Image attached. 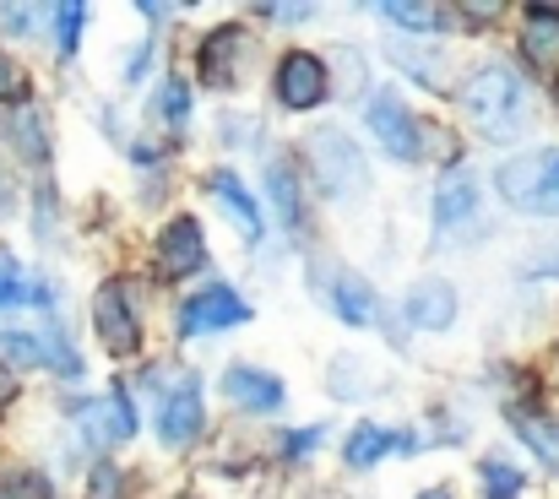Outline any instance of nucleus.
<instances>
[{
  "instance_id": "39448f33",
  "label": "nucleus",
  "mask_w": 559,
  "mask_h": 499,
  "mask_svg": "<svg viewBox=\"0 0 559 499\" xmlns=\"http://www.w3.org/2000/svg\"><path fill=\"white\" fill-rule=\"evenodd\" d=\"M93 326H98V342L115 353V358H131L136 353V310H131V299H126V283H104L98 288V299H93Z\"/></svg>"
},
{
  "instance_id": "4468645a",
  "label": "nucleus",
  "mask_w": 559,
  "mask_h": 499,
  "mask_svg": "<svg viewBox=\"0 0 559 499\" xmlns=\"http://www.w3.org/2000/svg\"><path fill=\"white\" fill-rule=\"evenodd\" d=\"M266 201L277 206V217H283V228L299 239L305 234V206H299V174L288 158H277V164L266 168Z\"/></svg>"
},
{
  "instance_id": "ddd939ff",
  "label": "nucleus",
  "mask_w": 559,
  "mask_h": 499,
  "mask_svg": "<svg viewBox=\"0 0 559 499\" xmlns=\"http://www.w3.org/2000/svg\"><path fill=\"white\" fill-rule=\"evenodd\" d=\"M223 396L234 407H250V413H266V407H283V385L261 369H228L223 375Z\"/></svg>"
},
{
  "instance_id": "cd10ccee",
  "label": "nucleus",
  "mask_w": 559,
  "mask_h": 499,
  "mask_svg": "<svg viewBox=\"0 0 559 499\" xmlns=\"http://www.w3.org/2000/svg\"><path fill=\"white\" fill-rule=\"evenodd\" d=\"M0 499H44V495H38L33 478H22V473H0Z\"/></svg>"
},
{
  "instance_id": "393cba45",
  "label": "nucleus",
  "mask_w": 559,
  "mask_h": 499,
  "mask_svg": "<svg viewBox=\"0 0 559 499\" xmlns=\"http://www.w3.org/2000/svg\"><path fill=\"white\" fill-rule=\"evenodd\" d=\"M55 22H60V27H55V33H60V49H76L82 22H87V5H76V0H71V5H60V11H55Z\"/></svg>"
},
{
  "instance_id": "4be33fe9",
  "label": "nucleus",
  "mask_w": 559,
  "mask_h": 499,
  "mask_svg": "<svg viewBox=\"0 0 559 499\" xmlns=\"http://www.w3.org/2000/svg\"><path fill=\"white\" fill-rule=\"evenodd\" d=\"M511 429H516V435H522V440H527V445H533V451L559 473V424L538 418V413H511Z\"/></svg>"
},
{
  "instance_id": "f3484780",
  "label": "nucleus",
  "mask_w": 559,
  "mask_h": 499,
  "mask_svg": "<svg viewBox=\"0 0 559 499\" xmlns=\"http://www.w3.org/2000/svg\"><path fill=\"white\" fill-rule=\"evenodd\" d=\"M326 299H332V310H337L348 326H365V321H374V288L365 283V277H354V272H332Z\"/></svg>"
},
{
  "instance_id": "c756f323",
  "label": "nucleus",
  "mask_w": 559,
  "mask_h": 499,
  "mask_svg": "<svg viewBox=\"0 0 559 499\" xmlns=\"http://www.w3.org/2000/svg\"><path fill=\"white\" fill-rule=\"evenodd\" d=\"M266 16H277V22H305L310 5H266Z\"/></svg>"
},
{
  "instance_id": "f8f14e48",
  "label": "nucleus",
  "mask_w": 559,
  "mask_h": 499,
  "mask_svg": "<svg viewBox=\"0 0 559 499\" xmlns=\"http://www.w3.org/2000/svg\"><path fill=\"white\" fill-rule=\"evenodd\" d=\"M407 321H413L418 332H445V326L456 321V294H451V283H418V288L407 294Z\"/></svg>"
},
{
  "instance_id": "b1692460",
  "label": "nucleus",
  "mask_w": 559,
  "mask_h": 499,
  "mask_svg": "<svg viewBox=\"0 0 559 499\" xmlns=\"http://www.w3.org/2000/svg\"><path fill=\"white\" fill-rule=\"evenodd\" d=\"M478 478H484L489 499H516L522 489H527V478H522L516 467H506V462H484V467H478Z\"/></svg>"
},
{
  "instance_id": "7ed1b4c3",
  "label": "nucleus",
  "mask_w": 559,
  "mask_h": 499,
  "mask_svg": "<svg viewBox=\"0 0 559 499\" xmlns=\"http://www.w3.org/2000/svg\"><path fill=\"white\" fill-rule=\"evenodd\" d=\"M310 174H316V185H321L332 201H354V195L370 190L365 153L354 147V136H343V131H332V126H321V131L310 136Z\"/></svg>"
},
{
  "instance_id": "9d476101",
  "label": "nucleus",
  "mask_w": 559,
  "mask_h": 499,
  "mask_svg": "<svg viewBox=\"0 0 559 499\" xmlns=\"http://www.w3.org/2000/svg\"><path fill=\"white\" fill-rule=\"evenodd\" d=\"M158 435H164V445H190V440L201 435V380H195V375H186V380L164 396Z\"/></svg>"
},
{
  "instance_id": "423d86ee",
  "label": "nucleus",
  "mask_w": 559,
  "mask_h": 499,
  "mask_svg": "<svg viewBox=\"0 0 559 499\" xmlns=\"http://www.w3.org/2000/svg\"><path fill=\"white\" fill-rule=\"evenodd\" d=\"M0 358L16 369H44L55 364L60 375H82V358L60 342V332H0Z\"/></svg>"
},
{
  "instance_id": "473e14b6",
  "label": "nucleus",
  "mask_w": 559,
  "mask_h": 499,
  "mask_svg": "<svg viewBox=\"0 0 559 499\" xmlns=\"http://www.w3.org/2000/svg\"><path fill=\"white\" fill-rule=\"evenodd\" d=\"M11 391H16V385H11V369H0V407L11 402Z\"/></svg>"
},
{
  "instance_id": "9b49d317",
  "label": "nucleus",
  "mask_w": 559,
  "mask_h": 499,
  "mask_svg": "<svg viewBox=\"0 0 559 499\" xmlns=\"http://www.w3.org/2000/svg\"><path fill=\"white\" fill-rule=\"evenodd\" d=\"M158 261H164V272H169V277H190V272H201L206 250H201V228H195V217H175V223L158 234Z\"/></svg>"
},
{
  "instance_id": "2f4dec72",
  "label": "nucleus",
  "mask_w": 559,
  "mask_h": 499,
  "mask_svg": "<svg viewBox=\"0 0 559 499\" xmlns=\"http://www.w3.org/2000/svg\"><path fill=\"white\" fill-rule=\"evenodd\" d=\"M316 440H321V429H310V435H294V445H288V451H294V456H299V451H310V445H316Z\"/></svg>"
},
{
  "instance_id": "f257e3e1",
  "label": "nucleus",
  "mask_w": 559,
  "mask_h": 499,
  "mask_svg": "<svg viewBox=\"0 0 559 499\" xmlns=\"http://www.w3.org/2000/svg\"><path fill=\"white\" fill-rule=\"evenodd\" d=\"M456 104H462V115H467L484 136H495V142L522 136V126L533 120V115H527V82H522V71H511V66H478V71L456 87Z\"/></svg>"
},
{
  "instance_id": "5701e85b",
  "label": "nucleus",
  "mask_w": 559,
  "mask_h": 499,
  "mask_svg": "<svg viewBox=\"0 0 559 499\" xmlns=\"http://www.w3.org/2000/svg\"><path fill=\"white\" fill-rule=\"evenodd\" d=\"M380 16H385L391 27H407V33H435V27H445V11H440V5H418V0H391V5H380Z\"/></svg>"
},
{
  "instance_id": "bb28decb",
  "label": "nucleus",
  "mask_w": 559,
  "mask_h": 499,
  "mask_svg": "<svg viewBox=\"0 0 559 499\" xmlns=\"http://www.w3.org/2000/svg\"><path fill=\"white\" fill-rule=\"evenodd\" d=\"M186 109H190V93H186V82H169V87H164V120H169L175 131L186 126Z\"/></svg>"
},
{
  "instance_id": "6ab92c4d",
  "label": "nucleus",
  "mask_w": 559,
  "mask_h": 499,
  "mask_svg": "<svg viewBox=\"0 0 559 499\" xmlns=\"http://www.w3.org/2000/svg\"><path fill=\"white\" fill-rule=\"evenodd\" d=\"M250 38H245V27H223V33H212L206 44H201V71H206V82H234V55L245 49Z\"/></svg>"
},
{
  "instance_id": "1a4fd4ad",
  "label": "nucleus",
  "mask_w": 559,
  "mask_h": 499,
  "mask_svg": "<svg viewBox=\"0 0 559 499\" xmlns=\"http://www.w3.org/2000/svg\"><path fill=\"white\" fill-rule=\"evenodd\" d=\"M76 418H82V435L98 440V445H115V440H131L136 435V407H131L126 391H109V396L87 402Z\"/></svg>"
},
{
  "instance_id": "72a5a7b5",
  "label": "nucleus",
  "mask_w": 559,
  "mask_h": 499,
  "mask_svg": "<svg viewBox=\"0 0 559 499\" xmlns=\"http://www.w3.org/2000/svg\"><path fill=\"white\" fill-rule=\"evenodd\" d=\"M418 499H451V495L445 489H429V495H418Z\"/></svg>"
},
{
  "instance_id": "20e7f679",
  "label": "nucleus",
  "mask_w": 559,
  "mask_h": 499,
  "mask_svg": "<svg viewBox=\"0 0 559 499\" xmlns=\"http://www.w3.org/2000/svg\"><path fill=\"white\" fill-rule=\"evenodd\" d=\"M370 131L374 142L391 153V158H402V164H418V153H424V136H418V126H413V115H407V104L396 98V93H374L370 98Z\"/></svg>"
},
{
  "instance_id": "2eb2a0df",
  "label": "nucleus",
  "mask_w": 559,
  "mask_h": 499,
  "mask_svg": "<svg viewBox=\"0 0 559 499\" xmlns=\"http://www.w3.org/2000/svg\"><path fill=\"white\" fill-rule=\"evenodd\" d=\"M478 212V179L473 174H445L440 190H435V223L440 228H456Z\"/></svg>"
},
{
  "instance_id": "a878e982",
  "label": "nucleus",
  "mask_w": 559,
  "mask_h": 499,
  "mask_svg": "<svg viewBox=\"0 0 559 499\" xmlns=\"http://www.w3.org/2000/svg\"><path fill=\"white\" fill-rule=\"evenodd\" d=\"M120 495H126V478H120V467L98 462V467H93V484H87V499H120Z\"/></svg>"
},
{
  "instance_id": "6e6552de",
  "label": "nucleus",
  "mask_w": 559,
  "mask_h": 499,
  "mask_svg": "<svg viewBox=\"0 0 559 499\" xmlns=\"http://www.w3.org/2000/svg\"><path fill=\"white\" fill-rule=\"evenodd\" d=\"M277 98H283L288 109H316V104L326 98V66H321L316 55L294 49V55L283 60V71H277Z\"/></svg>"
},
{
  "instance_id": "0eeeda50",
  "label": "nucleus",
  "mask_w": 559,
  "mask_h": 499,
  "mask_svg": "<svg viewBox=\"0 0 559 499\" xmlns=\"http://www.w3.org/2000/svg\"><path fill=\"white\" fill-rule=\"evenodd\" d=\"M239 321H250V305L234 288H201L180 305V336L223 332V326H239Z\"/></svg>"
},
{
  "instance_id": "aec40b11",
  "label": "nucleus",
  "mask_w": 559,
  "mask_h": 499,
  "mask_svg": "<svg viewBox=\"0 0 559 499\" xmlns=\"http://www.w3.org/2000/svg\"><path fill=\"white\" fill-rule=\"evenodd\" d=\"M49 299H55V288H44V283L22 277L16 256H5V250H0V310H22V305H49Z\"/></svg>"
},
{
  "instance_id": "7c9ffc66",
  "label": "nucleus",
  "mask_w": 559,
  "mask_h": 499,
  "mask_svg": "<svg viewBox=\"0 0 559 499\" xmlns=\"http://www.w3.org/2000/svg\"><path fill=\"white\" fill-rule=\"evenodd\" d=\"M16 87H22V76H16V66L0 55V98H5V93H16Z\"/></svg>"
},
{
  "instance_id": "412c9836",
  "label": "nucleus",
  "mask_w": 559,
  "mask_h": 499,
  "mask_svg": "<svg viewBox=\"0 0 559 499\" xmlns=\"http://www.w3.org/2000/svg\"><path fill=\"white\" fill-rule=\"evenodd\" d=\"M212 190H217V201L228 206V217L239 223V234H245V239H261V212H255V201L245 195V185H239L234 174H212Z\"/></svg>"
},
{
  "instance_id": "dca6fc26",
  "label": "nucleus",
  "mask_w": 559,
  "mask_h": 499,
  "mask_svg": "<svg viewBox=\"0 0 559 499\" xmlns=\"http://www.w3.org/2000/svg\"><path fill=\"white\" fill-rule=\"evenodd\" d=\"M522 49L538 71H559V11L533 5L527 11V27H522Z\"/></svg>"
},
{
  "instance_id": "c85d7f7f",
  "label": "nucleus",
  "mask_w": 559,
  "mask_h": 499,
  "mask_svg": "<svg viewBox=\"0 0 559 499\" xmlns=\"http://www.w3.org/2000/svg\"><path fill=\"white\" fill-rule=\"evenodd\" d=\"M38 11H27V5H0V22H11V33H33L27 22H33Z\"/></svg>"
},
{
  "instance_id": "f03ea898",
  "label": "nucleus",
  "mask_w": 559,
  "mask_h": 499,
  "mask_svg": "<svg viewBox=\"0 0 559 499\" xmlns=\"http://www.w3.org/2000/svg\"><path fill=\"white\" fill-rule=\"evenodd\" d=\"M495 185H500V195L516 212H527V217H559V147L522 153V158L500 164Z\"/></svg>"
},
{
  "instance_id": "a211bd4d",
  "label": "nucleus",
  "mask_w": 559,
  "mask_h": 499,
  "mask_svg": "<svg viewBox=\"0 0 559 499\" xmlns=\"http://www.w3.org/2000/svg\"><path fill=\"white\" fill-rule=\"evenodd\" d=\"M391 451H413V440L396 435V429H380V424H359V429L348 435V462H354V467H374V462L391 456Z\"/></svg>"
}]
</instances>
